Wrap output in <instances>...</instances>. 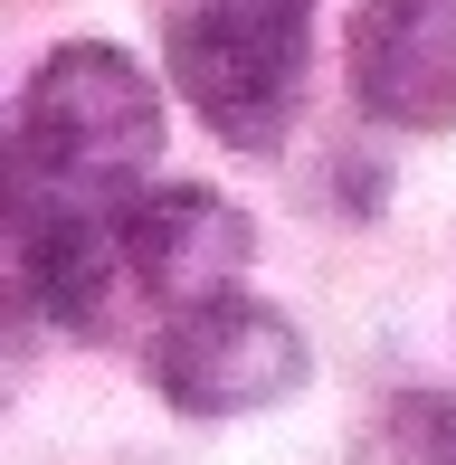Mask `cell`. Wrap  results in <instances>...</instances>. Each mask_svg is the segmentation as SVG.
Segmentation results:
<instances>
[{
	"label": "cell",
	"mask_w": 456,
	"mask_h": 465,
	"mask_svg": "<svg viewBox=\"0 0 456 465\" xmlns=\"http://www.w3.org/2000/svg\"><path fill=\"white\" fill-rule=\"evenodd\" d=\"M153 153H162V95L105 38H67V48L19 86V124H10L19 200L124 209L134 181L153 172Z\"/></svg>",
	"instance_id": "obj_1"
},
{
	"label": "cell",
	"mask_w": 456,
	"mask_h": 465,
	"mask_svg": "<svg viewBox=\"0 0 456 465\" xmlns=\"http://www.w3.org/2000/svg\"><path fill=\"white\" fill-rule=\"evenodd\" d=\"M304 380V342L285 313L266 304H191L172 332L153 342V390L191 418H238V409H276Z\"/></svg>",
	"instance_id": "obj_3"
},
{
	"label": "cell",
	"mask_w": 456,
	"mask_h": 465,
	"mask_svg": "<svg viewBox=\"0 0 456 465\" xmlns=\"http://www.w3.org/2000/svg\"><path fill=\"white\" fill-rule=\"evenodd\" d=\"M314 48V0H200L172 29V86L238 153H276Z\"/></svg>",
	"instance_id": "obj_2"
},
{
	"label": "cell",
	"mask_w": 456,
	"mask_h": 465,
	"mask_svg": "<svg viewBox=\"0 0 456 465\" xmlns=\"http://www.w3.org/2000/svg\"><path fill=\"white\" fill-rule=\"evenodd\" d=\"M342 67L381 124L456 134V0H362L342 19Z\"/></svg>",
	"instance_id": "obj_5"
},
{
	"label": "cell",
	"mask_w": 456,
	"mask_h": 465,
	"mask_svg": "<svg viewBox=\"0 0 456 465\" xmlns=\"http://www.w3.org/2000/svg\"><path fill=\"white\" fill-rule=\"evenodd\" d=\"M400 447L419 456V465H456V399L447 390H428V399L400 409Z\"/></svg>",
	"instance_id": "obj_7"
},
{
	"label": "cell",
	"mask_w": 456,
	"mask_h": 465,
	"mask_svg": "<svg viewBox=\"0 0 456 465\" xmlns=\"http://www.w3.org/2000/svg\"><path fill=\"white\" fill-rule=\"evenodd\" d=\"M114 247L153 294H172L191 313V304H228V285L257 257V228H247L238 200H219L200 181H153L114 209Z\"/></svg>",
	"instance_id": "obj_4"
},
{
	"label": "cell",
	"mask_w": 456,
	"mask_h": 465,
	"mask_svg": "<svg viewBox=\"0 0 456 465\" xmlns=\"http://www.w3.org/2000/svg\"><path fill=\"white\" fill-rule=\"evenodd\" d=\"M10 266H19V294H29L48 323H67V332L105 323V276L124 266V247H114V209L19 200V219H10Z\"/></svg>",
	"instance_id": "obj_6"
}]
</instances>
